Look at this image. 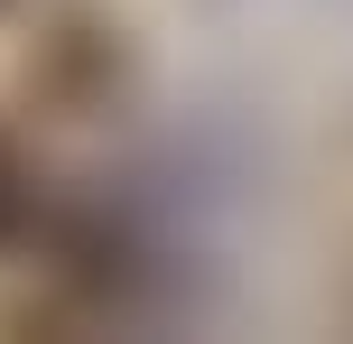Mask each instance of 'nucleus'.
Listing matches in <instances>:
<instances>
[{"mask_svg": "<svg viewBox=\"0 0 353 344\" xmlns=\"http://www.w3.org/2000/svg\"><path fill=\"white\" fill-rule=\"evenodd\" d=\"M28 223H37V186H28V168H19V149L0 140V252H19Z\"/></svg>", "mask_w": 353, "mask_h": 344, "instance_id": "nucleus-1", "label": "nucleus"}]
</instances>
